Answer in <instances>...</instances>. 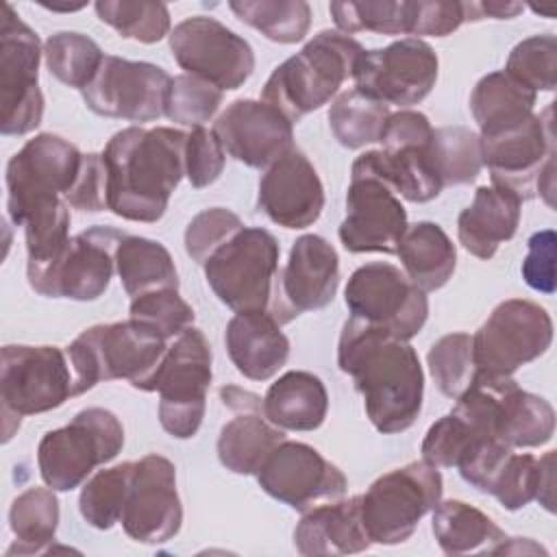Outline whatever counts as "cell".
Returning <instances> with one entry per match:
<instances>
[{"label": "cell", "mask_w": 557, "mask_h": 557, "mask_svg": "<svg viewBox=\"0 0 557 557\" xmlns=\"http://www.w3.org/2000/svg\"><path fill=\"white\" fill-rule=\"evenodd\" d=\"M550 342L553 320L544 307L524 298L503 300L472 335L476 372L511 376L542 357Z\"/></svg>", "instance_id": "obj_11"}, {"label": "cell", "mask_w": 557, "mask_h": 557, "mask_svg": "<svg viewBox=\"0 0 557 557\" xmlns=\"http://www.w3.org/2000/svg\"><path fill=\"white\" fill-rule=\"evenodd\" d=\"M44 59L59 83L83 91L94 81L104 54L87 35L61 30L46 39Z\"/></svg>", "instance_id": "obj_42"}, {"label": "cell", "mask_w": 557, "mask_h": 557, "mask_svg": "<svg viewBox=\"0 0 557 557\" xmlns=\"http://www.w3.org/2000/svg\"><path fill=\"white\" fill-rule=\"evenodd\" d=\"M46 9H50V11H78V9H83L85 4H70V7H57V4H44Z\"/></svg>", "instance_id": "obj_57"}, {"label": "cell", "mask_w": 557, "mask_h": 557, "mask_svg": "<svg viewBox=\"0 0 557 557\" xmlns=\"http://www.w3.org/2000/svg\"><path fill=\"white\" fill-rule=\"evenodd\" d=\"M337 366L363 396L366 416L376 431L403 433L420 416L424 372L407 339L350 315L339 333Z\"/></svg>", "instance_id": "obj_1"}, {"label": "cell", "mask_w": 557, "mask_h": 557, "mask_svg": "<svg viewBox=\"0 0 557 557\" xmlns=\"http://www.w3.org/2000/svg\"><path fill=\"white\" fill-rule=\"evenodd\" d=\"M228 9L276 44L302 41L311 26V7L305 0H235Z\"/></svg>", "instance_id": "obj_39"}, {"label": "cell", "mask_w": 557, "mask_h": 557, "mask_svg": "<svg viewBox=\"0 0 557 557\" xmlns=\"http://www.w3.org/2000/svg\"><path fill=\"white\" fill-rule=\"evenodd\" d=\"M115 272L133 298L154 289H178V274L170 250L154 239L124 233L115 246Z\"/></svg>", "instance_id": "obj_34"}, {"label": "cell", "mask_w": 557, "mask_h": 557, "mask_svg": "<svg viewBox=\"0 0 557 557\" xmlns=\"http://www.w3.org/2000/svg\"><path fill=\"white\" fill-rule=\"evenodd\" d=\"M329 411V394L320 376L289 370L263 396V416L283 431H315Z\"/></svg>", "instance_id": "obj_30"}, {"label": "cell", "mask_w": 557, "mask_h": 557, "mask_svg": "<svg viewBox=\"0 0 557 557\" xmlns=\"http://www.w3.org/2000/svg\"><path fill=\"white\" fill-rule=\"evenodd\" d=\"M481 20L492 17V20H511L518 13L524 11L520 2H476Z\"/></svg>", "instance_id": "obj_56"}, {"label": "cell", "mask_w": 557, "mask_h": 557, "mask_svg": "<svg viewBox=\"0 0 557 557\" xmlns=\"http://www.w3.org/2000/svg\"><path fill=\"white\" fill-rule=\"evenodd\" d=\"M211 131L228 157L257 170L270 168L294 148V124L263 100L231 102Z\"/></svg>", "instance_id": "obj_22"}, {"label": "cell", "mask_w": 557, "mask_h": 557, "mask_svg": "<svg viewBox=\"0 0 557 557\" xmlns=\"http://www.w3.org/2000/svg\"><path fill=\"white\" fill-rule=\"evenodd\" d=\"M339 287V259L320 235H300L283 268V296L296 315L326 307Z\"/></svg>", "instance_id": "obj_25"}, {"label": "cell", "mask_w": 557, "mask_h": 557, "mask_svg": "<svg viewBox=\"0 0 557 557\" xmlns=\"http://www.w3.org/2000/svg\"><path fill=\"white\" fill-rule=\"evenodd\" d=\"M170 50L185 74L198 76L218 89L242 87L255 70L250 44L215 17L191 15L170 30Z\"/></svg>", "instance_id": "obj_16"}, {"label": "cell", "mask_w": 557, "mask_h": 557, "mask_svg": "<svg viewBox=\"0 0 557 557\" xmlns=\"http://www.w3.org/2000/svg\"><path fill=\"white\" fill-rule=\"evenodd\" d=\"M431 529L446 555L492 553L507 540L505 531L487 513L463 500H440L433 509Z\"/></svg>", "instance_id": "obj_35"}, {"label": "cell", "mask_w": 557, "mask_h": 557, "mask_svg": "<svg viewBox=\"0 0 557 557\" xmlns=\"http://www.w3.org/2000/svg\"><path fill=\"white\" fill-rule=\"evenodd\" d=\"M435 50L416 37L398 39L385 48L363 50L352 67L355 89L396 107L422 102L437 81Z\"/></svg>", "instance_id": "obj_15"}, {"label": "cell", "mask_w": 557, "mask_h": 557, "mask_svg": "<svg viewBox=\"0 0 557 557\" xmlns=\"http://www.w3.org/2000/svg\"><path fill=\"white\" fill-rule=\"evenodd\" d=\"M131 476L133 461H124L98 470L91 479L85 481L78 496V509L89 527L107 531L120 522L131 487Z\"/></svg>", "instance_id": "obj_43"}, {"label": "cell", "mask_w": 557, "mask_h": 557, "mask_svg": "<svg viewBox=\"0 0 557 557\" xmlns=\"http://www.w3.org/2000/svg\"><path fill=\"white\" fill-rule=\"evenodd\" d=\"M429 152L442 187L472 183L483 168L481 139L466 126L433 128Z\"/></svg>", "instance_id": "obj_40"}, {"label": "cell", "mask_w": 557, "mask_h": 557, "mask_svg": "<svg viewBox=\"0 0 557 557\" xmlns=\"http://www.w3.org/2000/svg\"><path fill=\"white\" fill-rule=\"evenodd\" d=\"M9 527L15 535L7 555H35L50 548L59 527V500L52 487L24 490L9 509Z\"/></svg>", "instance_id": "obj_37"}, {"label": "cell", "mask_w": 557, "mask_h": 557, "mask_svg": "<svg viewBox=\"0 0 557 557\" xmlns=\"http://www.w3.org/2000/svg\"><path fill=\"white\" fill-rule=\"evenodd\" d=\"M74 389L65 348L9 344L2 348L0 400L2 440L9 442L24 416L61 407Z\"/></svg>", "instance_id": "obj_6"}, {"label": "cell", "mask_w": 557, "mask_h": 557, "mask_svg": "<svg viewBox=\"0 0 557 557\" xmlns=\"http://www.w3.org/2000/svg\"><path fill=\"white\" fill-rule=\"evenodd\" d=\"M431 137H433V126L424 113L400 109L396 113H389L379 141L383 144V148H400V146L429 144Z\"/></svg>", "instance_id": "obj_55"}, {"label": "cell", "mask_w": 557, "mask_h": 557, "mask_svg": "<svg viewBox=\"0 0 557 557\" xmlns=\"http://www.w3.org/2000/svg\"><path fill=\"white\" fill-rule=\"evenodd\" d=\"M429 372L437 389L448 398H459L474 381L476 366L472 357V335L448 333L440 337L426 355Z\"/></svg>", "instance_id": "obj_45"}, {"label": "cell", "mask_w": 557, "mask_h": 557, "mask_svg": "<svg viewBox=\"0 0 557 557\" xmlns=\"http://www.w3.org/2000/svg\"><path fill=\"white\" fill-rule=\"evenodd\" d=\"M257 207L283 228H307L324 209V187L313 163L292 148L259 181Z\"/></svg>", "instance_id": "obj_23"}, {"label": "cell", "mask_w": 557, "mask_h": 557, "mask_svg": "<svg viewBox=\"0 0 557 557\" xmlns=\"http://www.w3.org/2000/svg\"><path fill=\"white\" fill-rule=\"evenodd\" d=\"M244 226L239 215L224 207L205 209L194 215L185 228V252L198 265H205V261Z\"/></svg>", "instance_id": "obj_49"}, {"label": "cell", "mask_w": 557, "mask_h": 557, "mask_svg": "<svg viewBox=\"0 0 557 557\" xmlns=\"http://www.w3.org/2000/svg\"><path fill=\"white\" fill-rule=\"evenodd\" d=\"M331 17L344 35L370 30L379 35H413L416 2H331Z\"/></svg>", "instance_id": "obj_41"}, {"label": "cell", "mask_w": 557, "mask_h": 557, "mask_svg": "<svg viewBox=\"0 0 557 557\" xmlns=\"http://www.w3.org/2000/svg\"><path fill=\"white\" fill-rule=\"evenodd\" d=\"M442 474L435 466L411 461L381 474L366 494H359V511L372 544H403L418 522L442 500Z\"/></svg>", "instance_id": "obj_8"}, {"label": "cell", "mask_w": 557, "mask_h": 557, "mask_svg": "<svg viewBox=\"0 0 557 557\" xmlns=\"http://www.w3.org/2000/svg\"><path fill=\"white\" fill-rule=\"evenodd\" d=\"M168 344L154 329L133 318L85 329L65 348L74 376L72 394L78 396L100 381L115 379H124L135 389L148 392Z\"/></svg>", "instance_id": "obj_4"}, {"label": "cell", "mask_w": 557, "mask_h": 557, "mask_svg": "<svg viewBox=\"0 0 557 557\" xmlns=\"http://www.w3.org/2000/svg\"><path fill=\"white\" fill-rule=\"evenodd\" d=\"M553 450H548L544 457L511 453L490 494L496 496V500L509 511L522 509L531 500H540L548 511H553Z\"/></svg>", "instance_id": "obj_36"}, {"label": "cell", "mask_w": 557, "mask_h": 557, "mask_svg": "<svg viewBox=\"0 0 557 557\" xmlns=\"http://www.w3.org/2000/svg\"><path fill=\"white\" fill-rule=\"evenodd\" d=\"M83 152L67 139L39 133L28 139L7 163V211L15 226L37 205L65 198L74 187Z\"/></svg>", "instance_id": "obj_13"}, {"label": "cell", "mask_w": 557, "mask_h": 557, "mask_svg": "<svg viewBox=\"0 0 557 557\" xmlns=\"http://www.w3.org/2000/svg\"><path fill=\"white\" fill-rule=\"evenodd\" d=\"M520 205L522 200L511 191L496 185H481L472 202L457 218L459 244L483 261L492 259L498 246L516 235Z\"/></svg>", "instance_id": "obj_29"}, {"label": "cell", "mask_w": 557, "mask_h": 557, "mask_svg": "<svg viewBox=\"0 0 557 557\" xmlns=\"http://www.w3.org/2000/svg\"><path fill=\"white\" fill-rule=\"evenodd\" d=\"M370 544L361 524L359 496L309 507L294 529V546L305 557L352 555L368 550Z\"/></svg>", "instance_id": "obj_26"}, {"label": "cell", "mask_w": 557, "mask_h": 557, "mask_svg": "<svg viewBox=\"0 0 557 557\" xmlns=\"http://www.w3.org/2000/svg\"><path fill=\"white\" fill-rule=\"evenodd\" d=\"M222 96V89H218L209 81L191 74H178L172 78L168 91L165 117L191 128L202 126L220 109Z\"/></svg>", "instance_id": "obj_47"}, {"label": "cell", "mask_w": 557, "mask_h": 557, "mask_svg": "<svg viewBox=\"0 0 557 557\" xmlns=\"http://www.w3.org/2000/svg\"><path fill=\"white\" fill-rule=\"evenodd\" d=\"M535 100L537 94L511 78L505 70L485 74L470 94V111L479 124V137H490L522 126L535 115Z\"/></svg>", "instance_id": "obj_31"}, {"label": "cell", "mask_w": 557, "mask_h": 557, "mask_svg": "<svg viewBox=\"0 0 557 557\" xmlns=\"http://www.w3.org/2000/svg\"><path fill=\"white\" fill-rule=\"evenodd\" d=\"M429 144L363 152L355 159L350 174L374 176L409 202H429L444 189L433 168Z\"/></svg>", "instance_id": "obj_28"}, {"label": "cell", "mask_w": 557, "mask_h": 557, "mask_svg": "<svg viewBox=\"0 0 557 557\" xmlns=\"http://www.w3.org/2000/svg\"><path fill=\"white\" fill-rule=\"evenodd\" d=\"M483 165L492 174V185L511 191L518 200L544 196L553 207L555 191V133H553V102L529 117L522 126L479 137Z\"/></svg>", "instance_id": "obj_9"}, {"label": "cell", "mask_w": 557, "mask_h": 557, "mask_svg": "<svg viewBox=\"0 0 557 557\" xmlns=\"http://www.w3.org/2000/svg\"><path fill=\"white\" fill-rule=\"evenodd\" d=\"M344 300L352 318L407 342L422 331L429 318L426 294L400 268L383 261L357 268L348 278Z\"/></svg>", "instance_id": "obj_14"}, {"label": "cell", "mask_w": 557, "mask_h": 557, "mask_svg": "<svg viewBox=\"0 0 557 557\" xmlns=\"http://www.w3.org/2000/svg\"><path fill=\"white\" fill-rule=\"evenodd\" d=\"M211 376V346L200 329L189 326L168 344L148 387L159 392V422L172 437L189 440L198 433Z\"/></svg>", "instance_id": "obj_10"}, {"label": "cell", "mask_w": 557, "mask_h": 557, "mask_svg": "<svg viewBox=\"0 0 557 557\" xmlns=\"http://www.w3.org/2000/svg\"><path fill=\"white\" fill-rule=\"evenodd\" d=\"M505 72L537 91H553L557 85V39L555 35H533L509 52Z\"/></svg>", "instance_id": "obj_46"}, {"label": "cell", "mask_w": 557, "mask_h": 557, "mask_svg": "<svg viewBox=\"0 0 557 557\" xmlns=\"http://www.w3.org/2000/svg\"><path fill=\"white\" fill-rule=\"evenodd\" d=\"M555 433L553 405L531 392L520 389L513 376H507L498 392L496 435L509 448H535L550 442Z\"/></svg>", "instance_id": "obj_33"}, {"label": "cell", "mask_w": 557, "mask_h": 557, "mask_svg": "<svg viewBox=\"0 0 557 557\" xmlns=\"http://www.w3.org/2000/svg\"><path fill=\"white\" fill-rule=\"evenodd\" d=\"M172 76L148 61L104 54L94 81L83 89L89 111L102 117L152 122L165 115Z\"/></svg>", "instance_id": "obj_17"}, {"label": "cell", "mask_w": 557, "mask_h": 557, "mask_svg": "<svg viewBox=\"0 0 557 557\" xmlns=\"http://www.w3.org/2000/svg\"><path fill=\"white\" fill-rule=\"evenodd\" d=\"M224 161H226V152L213 131L205 126H196L191 128V133H187L185 176L191 183V187L202 189L215 183L224 170Z\"/></svg>", "instance_id": "obj_51"}, {"label": "cell", "mask_w": 557, "mask_h": 557, "mask_svg": "<svg viewBox=\"0 0 557 557\" xmlns=\"http://www.w3.org/2000/svg\"><path fill=\"white\" fill-rule=\"evenodd\" d=\"M124 533L141 544H163L183 524L174 463L157 453L133 461V476L122 511Z\"/></svg>", "instance_id": "obj_19"}, {"label": "cell", "mask_w": 557, "mask_h": 557, "mask_svg": "<svg viewBox=\"0 0 557 557\" xmlns=\"http://www.w3.org/2000/svg\"><path fill=\"white\" fill-rule=\"evenodd\" d=\"M387 117V104L366 96L355 87L339 94L329 109V126L335 139L350 150L379 141Z\"/></svg>", "instance_id": "obj_38"}, {"label": "cell", "mask_w": 557, "mask_h": 557, "mask_svg": "<svg viewBox=\"0 0 557 557\" xmlns=\"http://www.w3.org/2000/svg\"><path fill=\"white\" fill-rule=\"evenodd\" d=\"M94 9L100 22L115 28L124 39L157 44L170 35V11L163 2L98 0Z\"/></svg>", "instance_id": "obj_44"}, {"label": "cell", "mask_w": 557, "mask_h": 557, "mask_svg": "<svg viewBox=\"0 0 557 557\" xmlns=\"http://www.w3.org/2000/svg\"><path fill=\"white\" fill-rule=\"evenodd\" d=\"M220 398L235 416L220 429L218 459L235 474H257L285 431L263 416V398L237 385L220 387Z\"/></svg>", "instance_id": "obj_24"}, {"label": "cell", "mask_w": 557, "mask_h": 557, "mask_svg": "<svg viewBox=\"0 0 557 557\" xmlns=\"http://www.w3.org/2000/svg\"><path fill=\"white\" fill-rule=\"evenodd\" d=\"M122 446L124 426L117 416L102 407H87L70 424L39 440V474L54 492H70L85 483L94 468L115 459Z\"/></svg>", "instance_id": "obj_7"}, {"label": "cell", "mask_w": 557, "mask_h": 557, "mask_svg": "<svg viewBox=\"0 0 557 557\" xmlns=\"http://www.w3.org/2000/svg\"><path fill=\"white\" fill-rule=\"evenodd\" d=\"M128 318L154 329L161 337L172 342L194 324V309L181 298L178 289H154L131 300Z\"/></svg>", "instance_id": "obj_48"}, {"label": "cell", "mask_w": 557, "mask_h": 557, "mask_svg": "<svg viewBox=\"0 0 557 557\" xmlns=\"http://www.w3.org/2000/svg\"><path fill=\"white\" fill-rule=\"evenodd\" d=\"M41 41L9 2L0 26V133L26 135L41 124L44 94L39 89Z\"/></svg>", "instance_id": "obj_12"}, {"label": "cell", "mask_w": 557, "mask_h": 557, "mask_svg": "<svg viewBox=\"0 0 557 557\" xmlns=\"http://www.w3.org/2000/svg\"><path fill=\"white\" fill-rule=\"evenodd\" d=\"M124 233L111 226H91L70 237L63 252L46 270L28 274V285L46 298L96 300L115 272V246Z\"/></svg>", "instance_id": "obj_18"}, {"label": "cell", "mask_w": 557, "mask_h": 557, "mask_svg": "<svg viewBox=\"0 0 557 557\" xmlns=\"http://www.w3.org/2000/svg\"><path fill=\"white\" fill-rule=\"evenodd\" d=\"M555 246L557 235L553 228L537 231L527 242L529 252L522 261V278L535 292H555Z\"/></svg>", "instance_id": "obj_54"}, {"label": "cell", "mask_w": 557, "mask_h": 557, "mask_svg": "<svg viewBox=\"0 0 557 557\" xmlns=\"http://www.w3.org/2000/svg\"><path fill=\"white\" fill-rule=\"evenodd\" d=\"M474 442L479 440L470 433V429L455 413H446L429 426L420 453L422 459L435 468H455L461 455Z\"/></svg>", "instance_id": "obj_50"}, {"label": "cell", "mask_w": 557, "mask_h": 557, "mask_svg": "<svg viewBox=\"0 0 557 557\" xmlns=\"http://www.w3.org/2000/svg\"><path fill=\"white\" fill-rule=\"evenodd\" d=\"M224 344L237 372L250 381L272 379L289 357V339L270 313H235Z\"/></svg>", "instance_id": "obj_27"}, {"label": "cell", "mask_w": 557, "mask_h": 557, "mask_svg": "<svg viewBox=\"0 0 557 557\" xmlns=\"http://www.w3.org/2000/svg\"><path fill=\"white\" fill-rule=\"evenodd\" d=\"M65 202L78 211H104L109 209V194H107V168L102 154L89 152L83 157V165L74 187L67 191Z\"/></svg>", "instance_id": "obj_53"}, {"label": "cell", "mask_w": 557, "mask_h": 557, "mask_svg": "<svg viewBox=\"0 0 557 557\" xmlns=\"http://www.w3.org/2000/svg\"><path fill=\"white\" fill-rule=\"evenodd\" d=\"M278 242L261 226H244L205 261L213 294L235 313H270L281 326L296 318L283 296Z\"/></svg>", "instance_id": "obj_3"}, {"label": "cell", "mask_w": 557, "mask_h": 557, "mask_svg": "<svg viewBox=\"0 0 557 557\" xmlns=\"http://www.w3.org/2000/svg\"><path fill=\"white\" fill-rule=\"evenodd\" d=\"M407 226V211L385 183L374 176L350 174L346 218L337 231L348 252L394 255Z\"/></svg>", "instance_id": "obj_21"}, {"label": "cell", "mask_w": 557, "mask_h": 557, "mask_svg": "<svg viewBox=\"0 0 557 557\" xmlns=\"http://www.w3.org/2000/svg\"><path fill=\"white\" fill-rule=\"evenodd\" d=\"M361 44L339 30L318 33L300 52L274 67L261 100L276 107L292 124L326 104L352 76Z\"/></svg>", "instance_id": "obj_5"}, {"label": "cell", "mask_w": 557, "mask_h": 557, "mask_svg": "<svg viewBox=\"0 0 557 557\" xmlns=\"http://www.w3.org/2000/svg\"><path fill=\"white\" fill-rule=\"evenodd\" d=\"M396 255L407 278L424 294L444 287L457 265V248L446 231L429 220L407 226Z\"/></svg>", "instance_id": "obj_32"}, {"label": "cell", "mask_w": 557, "mask_h": 557, "mask_svg": "<svg viewBox=\"0 0 557 557\" xmlns=\"http://www.w3.org/2000/svg\"><path fill=\"white\" fill-rule=\"evenodd\" d=\"M187 133L170 126L117 131L102 150L109 211L131 222L163 218L185 176Z\"/></svg>", "instance_id": "obj_2"}, {"label": "cell", "mask_w": 557, "mask_h": 557, "mask_svg": "<svg viewBox=\"0 0 557 557\" xmlns=\"http://www.w3.org/2000/svg\"><path fill=\"white\" fill-rule=\"evenodd\" d=\"M474 22L472 2L459 0H418L413 37H446L461 24Z\"/></svg>", "instance_id": "obj_52"}, {"label": "cell", "mask_w": 557, "mask_h": 557, "mask_svg": "<svg viewBox=\"0 0 557 557\" xmlns=\"http://www.w3.org/2000/svg\"><path fill=\"white\" fill-rule=\"evenodd\" d=\"M257 481L265 494L298 511H307L318 500L342 498L348 487L344 472L320 450L292 440H283L272 450Z\"/></svg>", "instance_id": "obj_20"}]
</instances>
